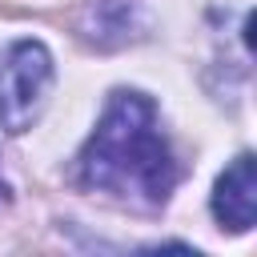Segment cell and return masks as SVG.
I'll use <instances>...</instances> for the list:
<instances>
[{
  "label": "cell",
  "mask_w": 257,
  "mask_h": 257,
  "mask_svg": "<svg viewBox=\"0 0 257 257\" xmlns=\"http://www.w3.org/2000/svg\"><path fill=\"white\" fill-rule=\"evenodd\" d=\"M80 181L88 189L157 209L169 201L177 165L157 124V104L145 92L116 88L80 149Z\"/></svg>",
  "instance_id": "6da1fadb"
},
{
  "label": "cell",
  "mask_w": 257,
  "mask_h": 257,
  "mask_svg": "<svg viewBox=\"0 0 257 257\" xmlns=\"http://www.w3.org/2000/svg\"><path fill=\"white\" fill-rule=\"evenodd\" d=\"M52 88V56L40 40H16L0 56V128L28 133Z\"/></svg>",
  "instance_id": "7a4b0ae2"
},
{
  "label": "cell",
  "mask_w": 257,
  "mask_h": 257,
  "mask_svg": "<svg viewBox=\"0 0 257 257\" xmlns=\"http://www.w3.org/2000/svg\"><path fill=\"white\" fill-rule=\"evenodd\" d=\"M213 217L221 221V229L229 233H245L253 229L257 217V181H253V153H241L213 189Z\"/></svg>",
  "instance_id": "3957f363"
},
{
  "label": "cell",
  "mask_w": 257,
  "mask_h": 257,
  "mask_svg": "<svg viewBox=\"0 0 257 257\" xmlns=\"http://www.w3.org/2000/svg\"><path fill=\"white\" fill-rule=\"evenodd\" d=\"M0 205H8V185H4V177H0Z\"/></svg>",
  "instance_id": "277c9868"
}]
</instances>
